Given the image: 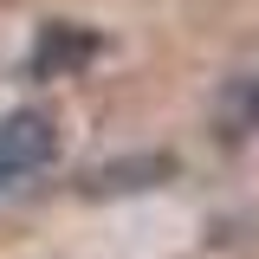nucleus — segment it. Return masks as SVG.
Returning a JSON list of instances; mask_svg holds the SVG:
<instances>
[{"instance_id":"nucleus-1","label":"nucleus","mask_w":259,"mask_h":259,"mask_svg":"<svg viewBox=\"0 0 259 259\" xmlns=\"http://www.w3.org/2000/svg\"><path fill=\"white\" fill-rule=\"evenodd\" d=\"M52 156H59L52 117H39V110L0 117V188H13V182H26L39 168H52Z\"/></svg>"},{"instance_id":"nucleus-2","label":"nucleus","mask_w":259,"mask_h":259,"mask_svg":"<svg viewBox=\"0 0 259 259\" xmlns=\"http://www.w3.org/2000/svg\"><path fill=\"white\" fill-rule=\"evenodd\" d=\"M214 130H221V143H240V136H253L259 130V71L253 78H233L214 104Z\"/></svg>"},{"instance_id":"nucleus-3","label":"nucleus","mask_w":259,"mask_h":259,"mask_svg":"<svg viewBox=\"0 0 259 259\" xmlns=\"http://www.w3.org/2000/svg\"><path fill=\"white\" fill-rule=\"evenodd\" d=\"M97 52L91 32H71V26H46V39H39V52H32V71L39 78H52V71H65V65H84Z\"/></svg>"}]
</instances>
